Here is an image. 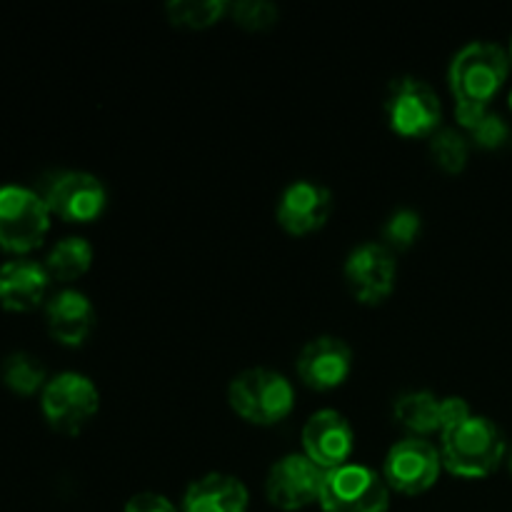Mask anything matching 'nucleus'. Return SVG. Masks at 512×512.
Returning a JSON list of instances; mask_svg holds the SVG:
<instances>
[{"instance_id":"27","label":"nucleus","mask_w":512,"mask_h":512,"mask_svg":"<svg viewBox=\"0 0 512 512\" xmlns=\"http://www.w3.org/2000/svg\"><path fill=\"white\" fill-rule=\"evenodd\" d=\"M508 468H510V473H512V448L508 450Z\"/></svg>"},{"instance_id":"24","label":"nucleus","mask_w":512,"mask_h":512,"mask_svg":"<svg viewBox=\"0 0 512 512\" xmlns=\"http://www.w3.org/2000/svg\"><path fill=\"white\" fill-rule=\"evenodd\" d=\"M228 15L245 30H268L278 23L280 10L270 0H238L230 3Z\"/></svg>"},{"instance_id":"26","label":"nucleus","mask_w":512,"mask_h":512,"mask_svg":"<svg viewBox=\"0 0 512 512\" xmlns=\"http://www.w3.org/2000/svg\"><path fill=\"white\" fill-rule=\"evenodd\" d=\"M123 512H178V508H175L165 495L145 490V493L133 495V498L125 503Z\"/></svg>"},{"instance_id":"25","label":"nucleus","mask_w":512,"mask_h":512,"mask_svg":"<svg viewBox=\"0 0 512 512\" xmlns=\"http://www.w3.org/2000/svg\"><path fill=\"white\" fill-rule=\"evenodd\" d=\"M465 135H468L478 148L498 150L510 143V125L505 123L503 115L495 113V110H488V113H485Z\"/></svg>"},{"instance_id":"13","label":"nucleus","mask_w":512,"mask_h":512,"mask_svg":"<svg viewBox=\"0 0 512 512\" xmlns=\"http://www.w3.org/2000/svg\"><path fill=\"white\" fill-rule=\"evenodd\" d=\"M355 450V430L340 410L323 408L310 415L303 425V453L318 468L328 470L350 463Z\"/></svg>"},{"instance_id":"17","label":"nucleus","mask_w":512,"mask_h":512,"mask_svg":"<svg viewBox=\"0 0 512 512\" xmlns=\"http://www.w3.org/2000/svg\"><path fill=\"white\" fill-rule=\"evenodd\" d=\"M50 275L43 263L15 258L0 265V305L10 313H28L45 300Z\"/></svg>"},{"instance_id":"19","label":"nucleus","mask_w":512,"mask_h":512,"mask_svg":"<svg viewBox=\"0 0 512 512\" xmlns=\"http://www.w3.org/2000/svg\"><path fill=\"white\" fill-rule=\"evenodd\" d=\"M45 270H48L50 280L58 283H73L80 275H85L93 265V245L80 235H70V238L58 240L50 248L48 258H45Z\"/></svg>"},{"instance_id":"3","label":"nucleus","mask_w":512,"mask_h":512,"mask_svg":"<svg viewBox=\"0 0 512 512\" xmlns=\"http://www.w3.org/2000/svg\"><path fill=\"white\" fill-rule=\"evenodd\" d=\"M228 403L245 423L275 425L293 413L295 388L278 370L248 368L230 380Z\"/></svg>"},{"instance_id":"18","label":"nucleus","mask_w":512,"mask_h":512,"mask_svg":"<svg viewBox=\"0 0 512 512\" xmlns=\"http://www.w3.org/2000/svg\"><path fill=\"white\" fill-rule=\"evenodd\" d=\"M248 500L243 480L228 473H208L188 485L180 512H245Z\"/></svg>"},{"instance_id":"21","label":"nucleus","mask_w":512,"mask_h":512,"mask_svg":"<svg viewBox=\"0 0 512 512\" xmlns=\"http://www.w3.org/2000/svg\"><path fill=\"white\" fill-rule=\"evenodd\" d=\"M230 3L225 0H170L165 5V13H168L170 23L178 25V28H210V25L218 23L220 18L228 15Z\"/></svg>"},{"instance_id":"22","label":"nucleus","mask_w":512,"mask_h":512,"mask_svg":"<svg viewBox=\"0 0 512 512\" xmlns=\"http://www.w3.org/2000/svg\"><path fill=\"white\" fill-rule=\"evenodd\" d=\"M430 158L445 173H460L470 158V138L458 128H440L430 135Z\"/></svg>"},{"instance_id":"12","label":"nucleus","mask_w":512,"mask_h":512,"mask_svg":"<svg viewBox=\"0 0 512 512\" xmlns=\"http://www.w3.org/2000/svg\"><path fill=\"white\" fill-rule=\"evenodd\" d=\"M395 420L410 433L425 438V435L440 433L453 428L455 423L468 418L473 410L463 398H440V395L430 393V390H410L395 400Z\"/></svg>"},{"instance_id":"28","label":"nucleus","mask_w":512,"mask_h":512,"mask_svg":"<svg viewBox=\"0 0 512 512\" xmlns=\"http://www.w3.org/2000/svg\"><path fill=\"white\" fill-rule=\"evenodd\" d=\"M508 55H510V65H512V40H510V50H508Z\"/></svg>"},{"instance_id":"10","label":"nucleus","mask_w":512,"mask_h":512,"mask_svg":"<svg viewBox=\"0 0 512 512\" xmlns=\"http://www.w3.org/2000/svg\"><path fill=\"white\" fill-rule=\"evenodd\" d=\"M325 470L318 468L305 453H288L275 460L265 478V495L270 505L295 512L318 503Z\"/></svg>"},{"instance_id":"5","label":"nucleus","mask_w":512,"mask_h":512,"mask_svg":"<svg viewBox=\"0 0 512 512\" xmlns=\"http://www.w3.org/2000/svg\"><path fill=\"white\" fill-rule=\"evenodd\" d=\"M318 503L323 512H388L390 488L370 465L345 463L325 473Z\"/></svg>"},{"instance_id":"20","label":"nucleus","mask_w":512,"mask_h":512,"mask_svg":"<svg viewBox=\"0 0 512 512\" xmlns=\"http://www.w3.org/2000/svg\"><path fill=\"white\" fill-rule=\"evenodd\" d=\"M0 378H3V383L18 395H33L48 385L45 365L30 353L8 355V358L3 360V368H0Z\"/></svg>"},{"instance_id":"1","label":"nucleus","mask_w":512,"mask_h":512,"mask_svg":"<svg viewBox=\"0 0 512 512\" xmlns=\"http://www.w3.org/2000/svg\"><path fill=\"white\" fill-rule=\"evenodd\" d=\"M508 455V440L498 423L485 415L470 413L440 435L443 468L458 478L480 480L493 475Z\"/></svg>"},{"instance_id":"7","label":"nucleus","mask_w":512,"mask_h":512,"mask_svg":"<svg viewBox=\"0 0 512 512\" xmlns=\"http://www.w3.org/2000/svg\"><path fill=\"white\" fill-rule=\"evenodd\" d=\"M385 115L390 128L403 138H430L435 130H440L443 105L425 80L403 75L388 85Z\"/></svg>"},{"instance_id":"2","label":"nucleus","mask_w":512,"mask_h":512,"mask_svg":"<svg viewBox=\"0 0 512 512\" xmlns=\"http://www.w3.org/2000/svg\"><path fill=\"white\" fill-rule=\"evenodd\" d=\"M510 73V55L490 40L463 45L450 60L448 80L455 103L490 105Z\"/></svg>"},{"instance_id":"8","label":"nucleus","mask_w":512,"mask_h":512,"mask_svg":"<svg viewBox=\"0 0 512 512\" xmlns=\"http://www.w3.org/2000/svg\"><path fill=\"white\" fill-rule=\"evenodd\" d=\"M50 215L68 223H93L108 205V190L98 175L88 170H58L40 188Z\"/></svg>"},{"instance_id":"9","label":"nucleus","mask_w":512,"mask_h":512,"mask_svg":"<svg viewBox=\"0 0 512 512\" xmlns=\"http://www.w3.org/2000/svg\"><path fill=\"white\" fill-rule=\"evenodd\" d=\"M440 470H443L440 450L428 438L408 435L385 455L383 478L395 493L420 495L438 483Z\"/></svg>"},{"instance_id":"16","label":"nucleus","mask_w":512,"mask_h":512,"mask_svg":"<svg viewBox=\"0 0 512 512\" xmlns=\"http://www.w3.org/2000/svg\"><path fill=\"white\" fill-rule=\"evenodd\" d=\"M45 323H48V333L60 345L78 348L95 330L98 315H95V305L88 295L65 288L55 293L45 305Z\"/></svg>"},{"instance_id":"29","label":"nucleus","mask_w":512,"mask_h":512,"mask_svg":"<svg viewBox=\"0 0 512 512\" xmlns=\"http://www.w3.org/2000/svg\"><path fill=\"white\" fill-rule=\"evenodd\" d=\"M508 100H510V108H512V90H510V98Z\"/></svg>"},{"instance_id":"15","label":"nucleus","mask_w":512,"mask_h":512,"mask_svg":"<svg viewBox=\"0 0 512 512\" xmlns=\"http://www.w3.org/2000/svg\"><path fill=\"white\" fill-rule=\"evenodd\" d=\"M333 213V193L315 180H295L278 198V223L290 235H310Z\"/></svg>"},{"instance_id":"14","label":"nucleus","mask_w":512,"mask_h":512,"mask_svg":"<svg viewBox=\"0 0 512 512\" xmlns=\"http://www.w3.org/2000/svg\"><path fill=\"white\" fill-rule=\"evenodd\" d=\"M295 370L308 388L333 390L348 380L353 370V350L338 335H318L303 345Z\"/></svg>"},{"instance_id":"6","label":"nucleus","mask_w":512,"mask_h":512,"mask_svg":"<svg viewBox=\"0 0 512 512\" xmlns=\"http://www.w3.org/2000/svg\"><path fill=\"white\" fill-rule=\"evenodd\" d=\"M40 410L50 428L63 435H75L100 410V393L88 375L68 370L48 380L40 393Z\"/></svg>"},{"instance_id":"11","label":"nucleus","mask_w":512,"mask_h":512,"mask_svg":"<svg viewBox=\"0 0 512 512\" xmlns=\"http://www.w3.org/2000/svg\"><path fill=\"white\" fill-rule=\"evenodd\" d=\"M345 283L350 293L365 305H378L393 293L395 278H398V263L395 253L388 245L378 240L355 245L348 253L343 265Z\"/></svg>"},{"instance_id":"23","label":"nucleus","mask_w":512,"mask_h":512,"mask_svg":"<svg viewBox=\"0 0 512 512\" xmlns=\"http://www.w3.org/2000/svg\"><path fill=\"white\" fill-rule=\"evenodd\" d=\"M420 230H423V218L418 210L413 208H398L390 213V218L383 225V240L380 243L388 245L390 250H408L410 245L418 240Z\"/></svg>"},{"instance_id":"4","label":"nucleus","mask_w":512,"mask_h":512,"mask_svg":"<svg viewBox=\"0 0 512 512\" xmlns=\"http://www.w3.org/2000/svg\"><path fill=\"white\" fill-rule=\"evenodd\" d=\"M50 230V210L38 190L0 185V250L30 253Z\"/></svg>"}]
</instances>
